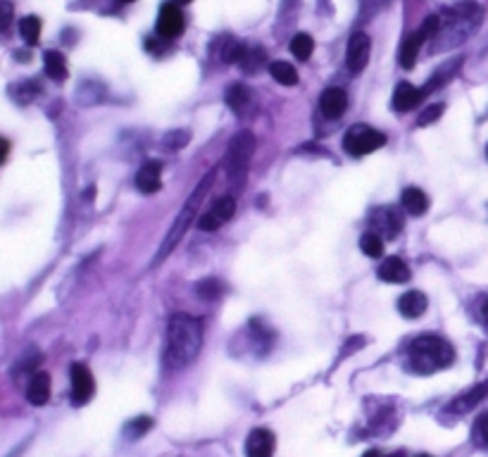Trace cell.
Listing matches in <instances>:
<instances>
[{"instance_id": "obj_1", "label": "cell", "mask_w": 488, "mask_h": 457, "mask_svg": "<svg viewBox=\"0 0 488 457\" xmlns=\"http://www.w3.org/2000/svg\"><path fill=\"white\" fill-rule=\"evenodd\" d=\"M202 348V321L193 315L176 312L167 326V348H165V362L172 370L191 365L198 357Z\"/></svg>"}, {"instance_id": "obj_2", "label": "cell", "mask_w": 488, "mask_h": 457, "mask_svg": "<svg viewBox=\"0 0 488 457\" xmlns=\"http://www.w3.org/2000/svg\"><path fill=\"white\" fill-rule=\"evenodd\" d=\"M481 17H484V10L471 0H462L448 8L441 14V31L434 39V50H448L453 45L465 43L481 24Z\"/></svg>"}, {"instance_id": "obj_3", "label": "cell", "mask_w": 488, "mask_h": 457, "mask_svg": "<svg viewBox=\"0 0 488 457\" xmlns=\"http://www.w3.org/2000/svg\"><path fill=\"white\" fill-rule=\"evenodd\" d=\"M215 171H217V169L207 171V174L198 181V186H195V189L191 191L189 198H186L184 207H181V212H179V217H176V222L172 224V228H169L167 236H165L162 246H160L158 255H155V259H153L155 267H158V264L162 262V259L167 257L176 246H179V241L184 238V233L189 231V226L195 222V217H198V212H200V207H202V200H205L207 191H210L212 184H215V176H217Z\"/></svg>"}, {"instance_id": "obj_4", "label": "cell", "mask_w": 488, "mask_h": 457, "mask_svg": "<svg viewBox=\"0 0 488 457\" xmlns=\"http://www.w3.org/2000/svg\"><path fill=\"white\" fill-rule=\"evenodd\" d=\"M407 362L414 374L441 372L455 362V348L441 336L424 334L412 341L407 350Z\"/></svg>"}, {"instance_id": "obj_5", "label": "cell", "mask_w": 488, "mask_h": 457, "mask_svg": "<svg viewBox=\"0 0 488 457\" xmlns=\"http://www.w3.org/2000/svg\"><path fill=\"white\" fill-rule=\"evenodd\" d=\"M253 153H255V136L251 131H238L229 141V148H226L224 155V169L236 189H241L243 181H246Z\"/></svg>"}, {"instance_id": "obj_6", "label": "cell", "mask_w": 488, "mask_h": 457, "mask_svg": "<svg viewBox=\"0 0 488 457\" xmlns=\"http://www.w3.org/2000/svg\"><path fill=\"white\" fill-rule=\"evenodd\" d=\"M438 31H441V14H429V17L424 19L422 27H419L417 31H412V34L403 41L401 65L405 67V70H412V67L417 65V57H419L422 45L427 43V41H434Z\"/></svg>"}, {"instance_id": "obj_7", "label": "cell", "mask_w": 488, "mask_h": 457, "mask_svg": "<svg viewBox=\"0 0 488 457\" xmlns=\"http://www.w3.org/2000/svg\"><path fill=\"white\" fill-rule=\"evenodd\" d=\"M383 143H386V136L381 131H376V129H372L370 124H352L343 138V148L350 155H355V158L374 153Z\"/></svg>"}, {"instance_id": "obj_8", "label": "cell", "mask_w": 488, "mask_h": 457, "mask_svg": "<svg viewBox=\"0 0 488 457\" xmlns=\"http://www.w3.org/2000/svg\"><path fill=\"white\" fill-rule=\"evenodd\" d=\"M186 27V19H184V12H181L179 5L174 3H162L160 8V14H158V36L162 41H172L176 36H181V31Z\"/></svg>"}, {"instance_id": "obj_9", "label": "cell", "mask_w": 488, "mask_h": 457, "mask_svg": "<svg viewBox=\"0 0 488 457\" xmlns=\"http://www.w3.org/2000/svg\"><path fill=\"white\" fill-rule=\"evenodd\" d=\"M370 53H372V41L367 34L362 31H355L348 41V50H346V65L352 74H360L362 70L370 62Z\"/></svg>"}, {"instance_id": "obj_10", "label": "cell", "mask_w": 488, "mask_h": 457, "mask_svg": "<svg viewBox=\"0 0 488 457\" xmlns=\"http://www.w3.org/2000/svg\"><path fill=\"white\" fill-rule=\"evenodd\" d=\"M233 212H236V200H233V195H222V198L215 200V205L198 220V228H202V231H217V228L224 226L226 222L231 220Z\"/></svg>"}, {"instance_id": "obj_11", "label": "cell", "mask_w": 488, "mask_h": 457, "mask_svg": "<svg viewBox=\"0 0 488 457\" xmlns=\"http://www.w3.org/2000/svg\"><path fill=\"white\" fill-rule=\"evenodd\" d=\"M70 379H72V403L74 405H86L91 396L96 393V381H93V374L88 372L86 365L81 362H74L70 367Z\"/></svg>"}, {"instance_id": "obj_12", "label": "cell", "mask_w": 488, "mask_h": 457, "mask_svg": "<svg viewBox=\"0 0 488 457\" xmlns=\"http://www.w3.org/2000/svg\"><path fill=\"white\" fill-rule=\"evenodd\" d=\"M403 217L393 207H376L372 212V228H376L374 233H379L381 238H396L401 233Z\"/></svg>"}, {"instance_id": "obj_13", "label": "cell", "mask_w": 488, "mask_h": 457, "mask_svg": "<svg viewBox=\"0 0 488 457\" xmlns=\"http://www.w3.org/2000/svg\"><path fill=\"white\" fill-rule=\"evenodd\" d=\"M274 448H277V438L269 429H253L246 438L248 457H272Z\"/></svg>"}, {"instance_id": "obj_14", "label": "cell", "mask_w": 488, "mask_h": 457, "mask_svg": "<svg viewBox=\"0 0 488 457\" xmlns=\"http://www.w3.org/2000/svg\"><path fill=\"white\" fill-rule=\"evenodd\" d=\"M136 189L141 193H158L162 189V164L158 160H150L136 171Z\"/></svg>"}, {"instance_id": "obj_15", "label": "cell", "mask_w": 488, "mask_h": 457, "mask_svg": "<svg viewBox=\"0 0 488 457\" xmlns=\"http://www.w3.org/2000/svg\"><path fill=\"white\" fill-rule=\"evenodd\" d=\"M422 98H424V88H417L407 84V81H403V84H398L396 91H393V110L410 112L422 103Z\"/></svg>"}, {"instance_id": "obj_16", "label": "cell", "mask_w": 488, "mask_h": 457, "mask_svg": "<svg viewBox=\"0 0 488 457\" xmlns=\"http://www.w3.org/2000/svg\"><path fill=\"white\" fill-rule=\"evenodd\" d=\"M346 107H348V96H346V91L343 88H326L324 93H321V98H319V110L324 117H329V119H339L341 114L346 112Z\"/></svg>"}, {"instance_id": "obj_17", "label": "cell", "mask_w": 488, "mask_h": 457, "mask_svg": "<svg viewBox=\"0 0 488 457\" xmlns=\"http://www.w3.org/2000/svg\"><path fill=\"white\" fill-rule=\"evenodd\" d=\"M379 279L386 284H405L410 281V267L401 257H386L379 267Z\"/></svg>"}, {"instance_id": "obj_18", "label": "cell", "mask_w": 488, "mask_h": 457, "mask_svg": "<svg viewBox=\"0 0 488 457\" xmlns=\"http://www.w3.org/2000/svg\"><path fill=\"white\" fill-rule=\"evenodd\" d=\"M427 295L419 293V290H407V293L401 295V300H398V310H401V315L405 319H417V317H422L427 312Z\"/></svg>"}, {"instance_id": "obj_19", "label": "cell", "mask_w": 488, "mask_h": 457, "mask_svg": "<svg viewBox=\"0 0 488 457\" xmlns=\"http://www.w3.org/2000/svg\"><path fill=\"white\" fill-rule=\"evenodd\" d=\"M27 398L31 405L41 407L50 400V376L45 372H36L29 381V388H27Z\"/></svg>"}, {"instance_id": "obj_20", "label": "cell", "mask_w": 488, "mask_h": 457, "mask_svg": "<svg viewBox=\"0 0 488 457\" xmlns=\"http://www.w3.org/2000/svg\"><path fill=\"white\" fill-rule=\"evenodd\" d=\"M488 396V381L486 383H479V386L469 388L467 393H462L460 398H455L453 403L448 405L450 412H469L471 407H476V405L481 403Z\"/></svg>"}, {"instance_id": "obj_21", "label": "cell", "mask_w": 488, "mask_h": 457, "mask_svg": "<svg viewBox=\"0 0 488 457\" xmlns=\"http://www.w3.org/2000/svg\"><path fill=\"white\" fill-rule=\"evenodd\" d=\"M401 202H403V210L410 212V215H414V217H422L424 212L429 210L427 193H424L422 189H417V186H410V189H405Z\"/></svg>"}, {"instance_id": "obj_22", "label": "cell", "mask_w": 488, "mask_h": 457, "mask_svg": "<svg viewBox=\"0 0 488 457\" xmlns=\"http://www.w3.org/2000/svg\"><path fill=\"white\" fill-rule=\"evenodd\" d=\"M43 67H45V74L50 76L53 81H65L67 79V60L65 55L58 53V50H45L43 55Z\"/></svg>"}, {"instance_id": "obj_23", "label": "cell", "mask_w": 488, "mask_h": 457, "mask_svg": "<svg viewBox=\"0 0 488 457\" xmlns=\"http://www.w3.org/2000/svg\"><path fill=\"white\" fill-rule=\"evenodd\" d=\"M460 67H462V57H455V60L445 62V65L441 67V70L434 72V76L429 79V84L424 86V93H429V91H434V88H441L443 84H448V81L453 79L455 74H458Z\"/></svg>"}, {"instance_id": "obj_24", "label": "cell", "mask_w": 488, "mask_h": 457, "mask_svg": "<svg viewBox=\"0 0 488 457\" xmlns=\"http://www.w3.org/2000/svg\"><path fill=\"white\" fill-rule=\"evenodd\" d=\"M226 105H229L233 112H246L248 105H251V91H248V86L231 84L229 91H226Z\"/></svg>"}, {"instance_id": "obj_25", "label": "cell", "mask_w": 488, "mask_h": 457, "mask_svg": "<svg viewBox=\"0 0 488 457\" xmlns=\"http://www.w3.org/2000/svg\"><path fill=\"white\" fill-rule=\"evenodd\" d=\"M269 74L274 76V81L282 86H295L298 84V72H295L293 65H288V62L279 60V62H272L269 65Z\"/></svg>"}, {"instance_id": "obj_26", "label": "cell", "mask_w": 488, "mask_h": 457, "mask_svg": "<svg viewBox=\"0 0 488 457\" xmlns=\"http://www.w3.org/2000/svg\"><path fill=\"white\" fill-rule=\"evenodd\" d=\"M19 34H22L24 43L29 45H36L41 39V19L36 17V14H29V17H24L22 22H19Z\"/></svg>"}, {"instance_id": "obj_27", "label": "cell", "mask_w": 488, "mask_h": 457, "mask_svg": "<svg viewBox=\"0 0 488 457\" xmlns=\"http://www.w3.org/2000/svg\"><path fill=\"white\" fill-rule=\"evenodd\" d=\"M290 53H293L298 60H310V55L315 53V41L312 36L308 34H298L290 41Z\"/></svg>"}, {"instance_id": "obj_28", "label": "cell", "mask_w": 488, "mask_h": 457, "mask_svg": "<svg viewBox=\"0 0 488 457\" xmlns=\"http://www.w3.org/2000/svg\"><path fill=\"white\" fill-rule=\"evenodd\" d=\"M360 248H362V253H365L367 257H381L383 255V238L379 236V233L370 231V233L362 236Z\"/></svg>"}, {"instance_id": "obj_29", "label": "cell", "mask_w": 488, "mask_h": 457, "mask_svg": "<svg viewBox=\"0 0 488 457\" xmlns=\"http://www.w3.org/2000/svg\"><path fill=\"white\" fill-rule=\"evenodd\" d=\"M195 290H198L202 300H217L222 295V290H224V286L217 281V279H202V281L195 286Z\"/></svg>"}, {"instance_id": "obj_30", "label": "cell", "mask_w": 488, "mask_h": 457, "mask_svg": "<svg viewBox=\"0 0 488 457\" xmlns=\"http://www.w3.org/2000/svg\"><path fill=\"white\" fill-rule=\"evenodd\" d=\"M150 427H153V419L138 417V419H131V422L124 427V431H127V436H131V438H138V436H143Z\"/></svg>"}, {"instance_id": "obj_31", "label": "cell", "mask_w": 488, "mask_h": 457, "mask_svg": "<svg viewBox=\"0 0 488 457\" xmlns=\"http://www.w3.org/2000/svg\"><path fill=\"white\" fill-rule=\"evenodd\" d=\"M12 93H14V98H17L19 103H29L31 98L39 93V84H34V81H29V84H19V86L12 88Z\"/></svg>"}, {"instance_id": "obj_32", "label": "cell", "mask_w": 488, "mask_h": 457, "mask_svg": "<svg viewBox=\"0 0 488 457\" xmlns=\"http://www.w3.org/2000/svg\"><path fill=\"white\" fill-rule=\"evenodd\" d=\"M443 112H445V105H443V103H438V105H431V107H427V110H424L422 114H419L417 124H419V127H427V124L436 122V119H438Z\"/></svg>"}, {"instance_id": "obj_33", "label": "cell", "mask_w": 488, "mask_h": 457, "mask_svg": "<svg viewBox=\"0 0 488 457\" xmlns=\"http://www.w3.org/2000/svg\"><path fill=\"white\" fill-rule=\"evenodd\" d=\"M189 138H191L189 131H172V134H167V136H165L162 143L167 145L169 150H176V148H181V145L189 143Z\"/></svg>"}, {"instance_id": "obj_34", "label": "cell", "mask_w": 488, "mask_h": 457, "mask_svg": "<svg viewBox=\"0 0 488 457\" xmlns=\"http://www.w3.org/2000/svg\"><path fill=\"white\" fill-rule=\"evenodd\" d=\"M12 14H14V5L12 0H0V31H5L12 22Z\"/></svg>"}, {"instance_id": "obj_35", "label": "cell", "mask_w": 488, "mask_h": 457, "mask_svg": "<svg viewBox=\"0 0 488 457\" xmlns=\"http://www.w3.org/2000/svg\"><path fill=\"white\" fill-rule=\"evenodd\" d=\"M8 155H10V143L5 141L3 136H0V164H3L5 160H8Z\"/></svg>"}, {"instance_id": "obj_36", "label": "cell", "mask_w": 488, "mask_h": 457, "mask_svg": "<svg viewBox=\"0 0 488 457\" xmlns=\"http://www.w3.org/2000/svg\"><path fill=\"white\" fill-rule=\"evenodd\" d=\"M481 436L486 438V443H488V414L484 419H481Z\"/></svg>"}, {"instance_id": "obj_37", "label": "cell", "mask_w": 488, "mask_h": 457, "mask_svg": "<svg viewBox=\"0 0 488 457\" xmlns=\"http://www.w3.org/2000/svg\"><path fill=\"white\" fill-rule=\"evenodd\" d=\"M362 457H383L381 453H379V450H367V453L365 455H362Z\"/></svg>"}, {"instance_id": "obj_38", "label": "cell", "mask_w": 488, "mask_h": 457, "mask_svg": "<svg viewBox=\"0 0 488 457\" xmlns=\"http://www.w3.org/2000/svg\"><path fill=\"white\" fill-rule=\"evenodd\" d=\"M172 3H174V5H189L191 0H172Z\"/></svg>"}, {"instance_id": "obj_39", "label": "cell", "mask_w": 488, "mask_h": 457, "mask_svg": "<svg viewBox=\"0 0 488 457\" xmlns=\"http://www.w3.org/2000/svg\"><path fill=\"white\" fill-rule=\"evenodd\" d=\"M484 319H486V324H488V303H486V308H484Z\"/></svg>"}, {"instance_id": "obj_40", "label": "cell", "mask_w": 488, "mask_h": 457, "mask_svg": "<svg viewBox=\"0 0 488 457\" xmlns=\"http://www.w3.org/2000/svg\"><path fill=\"white\" fill-rule=\"evenodd\" d=\"M388 457H405L403 453H396V455H388Z\"/></svg>"}, {"instance_id": "obj_41", "label": "cell", "mask_w": 488, "mask_h": 457, "mask_svg": "<svg viewBox=\"0 0 488 457\" xmlns=\"http://www.w3.org/2000/svg\"><path fill=\"white\" fill-rule=\"evenodd\" d=\"M119 3H134V0H119Z\"/></svg>"}, {"instance_id": "obj_42", "label": "cell", "mask_w": 488, "mask_h": 457, "mask_svg": "<svg viewBox=\"0 0 488 457\" xmlns=\"http://www.w3.org/2000/svg\"><path fill=\"white\" fill-rule=\"evenodd\" d=\"M417 457H431V455H417Z\"/></svg>"}, {"instance_id": "obj_43", "label": "cell", "mask_w": 488, "mask_h": 457, "mask_svg": "<svg viewBox=\"0 0 488 457\" xmlns=\"http://www.w3.org/2000/svg\"><path fill=\"white\" fill-rule=\"evenodd\" d=\"M486 155H488V145H486Z\"/></svg>"}]
</instances>
